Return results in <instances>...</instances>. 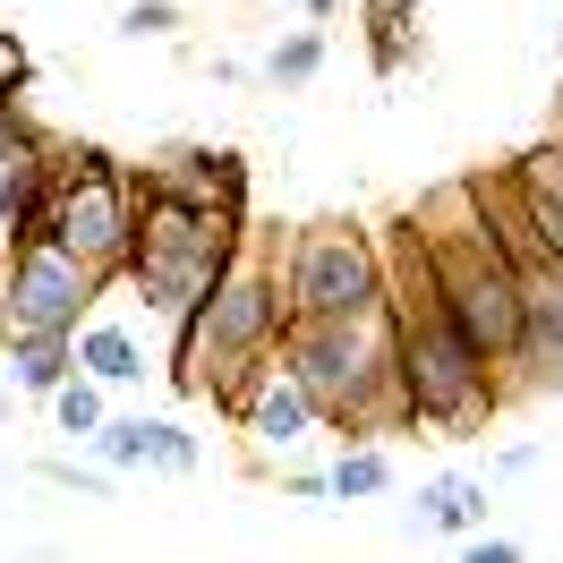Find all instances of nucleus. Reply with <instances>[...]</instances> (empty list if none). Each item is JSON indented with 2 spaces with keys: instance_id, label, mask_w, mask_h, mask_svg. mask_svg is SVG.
<instances>
[{
  "instance_id": "obj_20",
  "label": "nucleus",
  "mask_w": 563,
  "mask_h": 563,
  "mask_svg": "<svg viewBox=\"0 0 563 563\" xmlns=\"http://www.w3.org/2000/svg\"><path fill=\"white\" fill-rule=\"evenodd\" d=\"M26 86H35V52L0 26V103H26Z\"/></svg>"
},
{
  "instance_id": "obj_1",
  "label": "nucleus",
  "mask_w": 563,
  "mask_h": 563,
  "mask_svg": "<svg viewBox=\"0 0 563 563\" xmlns=\"http://www.w3.org/2000/svg\"><path fill=\"white\" fill-rule=\"evenodd\" d=\"M172 376L179 393H213L231 419H240V401L265 376H274L282 358V333H290V290H282V256H265V247H240L231 256V274L206 290V308L197 317L172 324Z\"/></svg>"
},
{
  "instance_id": "obj_3",
  "label": "nucleus",
  "mask_w": 563,
  "mask_h": 563,
  "mask_svg": "<svg viewBox=\"0 0 563 563\" xmlns=\"http://www.w3.org/2000/svg\"><path fill=\"white\" fill-rule=\"evenodd\" d=\"M282 376L317 401V419L342 444H385L393 427H410L401 385H393V324L385 317L290 324L282 333Z\"/></svg>"
},
{
  "instance_id": "obj_16",
  "label": "nucleus",
  "mask_w": 563,
  "mask_h": 563,
  "mask_svg": "<svg viewBox=\"0 0 563 563\" xmlns=\"http://www.w3.org/2000/svg\"><path fill=\"white\" fill-rule=\"evenodd\" d=\"M419 52V26H410V0H376L367 9V60H376V77H393L401 60Z\"/></svg>"
},
{
  "instance_id": "obj_22",
  "label": "nucleus",
  "mask_w": 563,
  "mask_h": 563,
  "mask_svg": "<svg viewBox=\"0 0 563 563\" xmlns=\"http://www.w3.org/2000/svg\"><path fill=\"white\" fill-rule=\"evenodd\" d=\"M52 478L69 495H111V470H69V461H52Z\"/></svg>"
},
{
  "instance_id": "obj_4",
  "label": "nucleus",
  "mask_w": 563,
  "mask_h": 563,
  "mask_svg": "<svg viewBox=\"0 0 563 563\" xmlns=\"http://www.w3.org/2000/svg\"><path fill=\"white\" fill-rule=\"evenodd\" d=\"M282 290H290V324L385 317V247L358 222H308L282 240Z\"/></svg>"
},
{
  "instance_id": "obj_14",
  "label": "nucleus",
  "mask_w": 563,
  "mask_h": 563,
  "mask_svg": "<svg viewBox=\"0 0 563 563\" xmlns=\"http://www.w3.org/2000/svg\"><path fill=\"white\" fill-rule=\"evenodd\" d=\"M410 521H419V529H453V538H478L487 495L470 487V478H427V487L410 495Z\"/></svg>"
},
{
  "instance_id": "obj_12",
  "label": "nucleus",
  "mask_w": 563,
  "mask_h": 563,
  "mask_svg": "<svg viewBox=\"0 0 563 563\" xmlns=\"http://www.w3.org/2000/svg\"><path fill=\"white\" fill-rule=\"evenodd\" d=\"M154 172L179 179L188 197L222 206L231 222H247V154H231V145H163V163H154Z\"/></svg>"
},
{
  "instance_id": "obj_5",
  "label": "nucleus",
  "mask_w": 563,
  "mask_h": 563,
  "mask_svg": "<svg viewBox=\"0 0 563 563\" xmlns=\"http://www.w3.org/2000/svg\"><path fill=\"white\" fill-rule=\"evenodd\" d=\"M137 240V179L111 145L77 137L60 145V188H52V247H69L77 265H95L103 282H120Z\"/></svg>"
},
{
  "instance_id": "obj_18",
  "label": "nucleus",
  "mask_w": 563,
  "mask_h": 563,
  "mask_svg": "<svg viewBox=\"0 0 563 563\" xmlns=\"http://www.w3.org/2000/svg\"><path fill=\"white\" fill-rule=\"evenodd\" d=\"M317 69H324V26H299L265 52V86H308Z\"/></svg>"
},
{
  "instance_id": "obj_15",
  "label": "nucleus",
  "mask_w": 563,
  "mask_h": 563,
  "mask_svg": "<svg viewBox=\"0 0 563 563\" xmlns=\"http://www.w3.org/2000/svg\"><path fill=\"white\" fill-rule=\"evenodd\" d=\"M103 419H111V393L95 385V376H69V385L52 393V427H60L69 444H95V435H103Z\"/></svg>"
},
{
  "instance_id": "obj_11",
  "label": "nucleus",
  "mask_w": 563,
  "mask_h": 563,
  "mask_svg": "<svg viewBox=\"0 0 563 563\" xmlns=\"http://www.w3.org/2000/svg\"><path fill=\"white\" fill-rule=\"evenodd\" d=\"M317 427H324V419H317V401H308V393L282 376V358H274V376H265V385L240 401V435L256 444V453H274V461H282V453H299Z\"/></svg>"
},
{
  "instance_id": "obj_7",
  "label": "nucleus",
  "mask_w": 563,
  "mask_h": 563,
  "mask_svg": "<svg viewBox=\"0 0 563 563\" xmlns=\"http://www.w3.org/2000/svg\"><path fill=\"white\" fill-rule=\"evenodd\" d=\"M504 179H512V197H521V231H529V247H538V265H563V129L521 145V154L504 163Z\"/></svg>"
},
{
  "instance_id": "obj_19",
  "label": "nucleus",
  "mask_w": 563,
  "mask_h": 563,
  "mask_svg": "<svg viewBox=\"0 0 563 563\" xmlns=\"http://www.w3.org/2000/svg\"><path fill=\"white\" fill-rule=\"evenodd\" d=\"M120 35L129 43H163V35H179V0H129V9H120Z\"/></svg>"
},
{
  "instance_id": "obj_10",
  "label": "nucleus",
  "mask_w": 563,
  "mask_h": 563,
  "mask_svg": "<svg viewBox=\"0 0 563 563\" xmlns=\"http://www.w3.org/2000/svg\"><path fill=\"white\" fill-rule=\"evenodd\" d=\"M512 393H563V265L529 274V342L512 358Z\"/></svg>"
},
{
  "instance_id": "obj_23",
  "label": "nucleus",
  "mask_w": 563,
  "mask_h": 563,
  "mask_svg": "<svg viewBox=\"0 0 563 563\" xmlns=\"http://www.w3.org/2000/svg\"><path fill=\"white\" fill-rule=\"evenodd\" d=\"M290 9H308V26H324V18H342V0H290Z\"/></svg>"
},
{
  "instance_id": "obj_13",
  "label": "nucleus",
  "mask_w": 563,
  "mask_h": 563,
  "mask_svg": "<svg viewBox=\"0 0 563 563\" xmlns=\"http://www.w3.org/2000/svg\"><path fill=\"white\" fill-rule=\"evenodd\" d=\"M0 376L18 393H52L77 376V351H69V333H0Z\"/></svg>"
},
{
  "instance_id": "obj_8",
  "label": "nucleus",
  "mask_w": 563,
  "mask_h": 563,
  "mask_svg": "<svg viewBox=\"0 0 563 563\" xmlns=\"http://www.w3.org/2000/svg\"><path fill=\"white\" fill-rule=\"evenodd\" d=\"M69 351H77V376H95L103 393H137L145 376H154V358H145V342H137V324L111 308V290L95 299V317L69 333Z\"/></svg>"
},
{
  "instance_id": "obj_2",
  "label": "nucleus",
  "mask_w": 563,
  "mask_h": 563,
  "mask_svg": "<svg viewBox=\"0 0 563 563\" xmlns=\"http://www.w3.org/2000/svg\"><path fill=\"white\" fill-rule=\"evenodd\" d=\"M129 179H137V240H129L120 282L137 290L145 317L179 324V317H197L206 290L231 274V256L247 247V222H231V213L206 206V197H188V188L163 179L154 163H129Z\"/></svg>"
},
{
  "instance_id": "obj_9",
  "label": "nucleus",
  "mask_w": 563,
  "mask_h": 563,
  "mask_svg": "<svg viewBox=\"0 0 563 563\" xmlns=\"http://www.w3.org/2000/svg\"><path fill=\"white\" fill-rule=\"evenodd\" d=\"M95 453H103L111 478H129V470L188 478V470H197V435H188V427H172V419H145V410H129V419H103Z\"/></svg>"
},
{
  "instance_id": "obj_17",
  "label": "nucleus",
  "mask_w": 563,
  "mask_h": 563,
  "mask_svg": "<svg viewBox=\"0 0 563 563\" xmlns=\"http://www.w3.org/2000/svg\"><path fill=\"white\" fill-rule=\"evenodd\" d=\"M385 487H393L385 444H342V461L324 470V495H342V504H358V495H385Z\"/></svg>"
},
{
  "instance_id": "obj_6",
  "label": "nucleus",
  "mask_w": 563,
  "mask_h": 563,
  "mask_svg": "<svg viewBox=\"0 0 563 563\" xmlns=\"http://www.w3.org/2000/svg\"><path fill=\"white\" fill-rule=\"evenodd\" d=\"M103 290L111 282L95 265H77L69 247H52V240L9 247V265H0V333H77Z\"/></svg>"
},
{
  "instance_id": "obj_21",
  "label": "nucleus",
  "mask_w": 563,
  "mask_h": 563,
  "mask_svg": "<svg viewBox=\"0 0 563 563\" xmlns=\"http://www.w3.org/2000/svg\"><path fill=\"white\" fill-rule=\"evenodd\" d=\"M453 563H529L521 547H512V538H461V555Z\"/></svg>"
}]
</instances>
